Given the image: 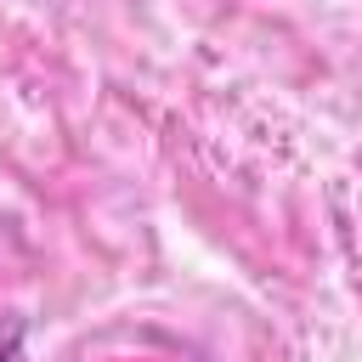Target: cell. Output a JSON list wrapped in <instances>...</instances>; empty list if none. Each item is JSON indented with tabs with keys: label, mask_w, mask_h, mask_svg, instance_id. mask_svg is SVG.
<instances>
[{
	"label": "cell",
	"mask_w": 362,
	"mask_h": 362,
	"mask_svg": "<svg viewBox=\"0 0 362 362\" xmlns=\"http://www.w3.org/2000/svg\"><path fill=\"white\" fill-rule=\"evenodd\" d=\"M23 339H28V317L0 311V362H17L23 356Z\"/></svg>",
	"instance_id": "6da1fadb"
}]
</instances>
